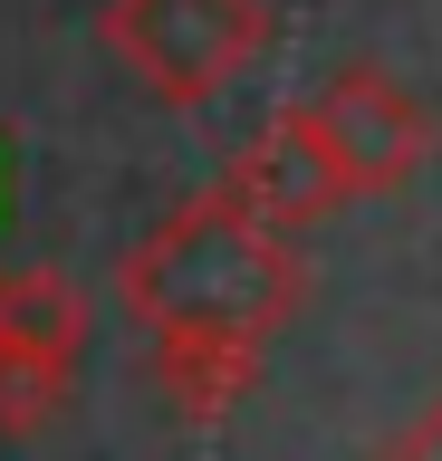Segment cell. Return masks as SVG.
I'll use <instances>...</instances> for the list:
<instances>
[{
  "instance_id": "cell-1",
  "label": "cell",
  "mask_w": 442,
  "mask_h": 461,
  "mask_svg": "<svg viewBox=\"0 0 442 461\" xmlns=\"http://www.w3.org/2000/svg\"><path fill=\"white\" fill-rule=\"evenodd\" d=\"M260 29H269L260 0H116V10H106V49H116L154 96L193 106V96H212L240 58L260 49Z\"/></svg>"
},
{
  "instance_id": "cell-2",
  "label": "cell",
  "mask_w": 442,
  "mask_h": 461,
  "mask_svg": "<svg viewBox=\"0 0 442 461\" xmlns=\"http://www.w3.org/2000/svg\"><path fill=\"white\" fill-rule=\"evenodd\" d=\"M308 135H318L337 183H394V173L423 154V115L384 77H337L318 106H308Z\"/></svg>"
}]
</instances>
